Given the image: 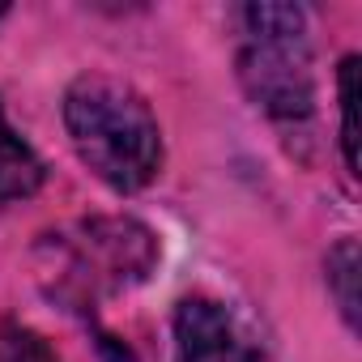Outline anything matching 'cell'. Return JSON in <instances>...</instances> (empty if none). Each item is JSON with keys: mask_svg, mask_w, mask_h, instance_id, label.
I'll return each mask as SVG.
<instances>
[{"mask_svg": "<svg viewBox=\"0 0 362 362\" xmlns=\"http://www.w3.org/2000/svg\"><path fill=\"white\" fill-rule=\"evenodd\" d=\"M337 90H341V153L345 166L358 175V56L341 60Z\"/></svg>", "mask_w": 362, "mask_h": 362, "instance_id": "52a82bcc", "label": "cell"}, {"mask_svg": "<svg viewBox=\"0 0 362 362\" xmlns=\"http://www.w3.org/2000/svg\"><path fill=\"white\" fill-rule=\"evenodd\" d=\"M0 362H60V354L30 324L5 320L0 324Z\"/></svg>", "mask_w": 362, "mask_h": 362, "instance_id": "ba28073f", "label": "cell"}, {"mask_svg": "<svg viewBox=\"0 0 362 362\" xmlns=\"http://www.w3.org/2000/svg\"><path fill=\"white\" fill-rule=\"evenodd\" d=\"M153 264V239L136 222H90L77 239L64 243V269H60V294H73L77 303L119 290L128 281H141Z\"/></svg>", "mask_w": 362, "mask_h": 362, "instance_id": "3957f363", "label": "cell"}, {"mask_svg": "<svg viewBox=\"0 0 362 362\" xmlns=\"http://www.w3.org/2000/svg\"><path fill=\"white\" fill-rule=\"evenodd\" d=\"M328 286L337 294V307L349 328H358V243L341 239L328 252Z\"/></svg>", "mask_w": 362, "mask_h": 362, "instance_id": "8992f818", "label": "cell"}, {"mask_svg": "<svg viewBox=\"0 0 362 362\" xmlns=\"http://www.w3.org/2000/svg\"><path fill=\"white\" fill-rule=\"evenodd\" d=\"M43 184V162L39 153L22 141V132L9 124L5 107H0V205L26 201Z\"/></svg>", "mask_w": 362, "mask_h": 362, "instance_id": "5b68a950", "label": "cell"}, {"mask_svg": "<svg viewBox=\"0 0 362 362\" xmlns=\"http://www.w3.org/2000/svg\"><path fill=\"white\" fill-rule=\"evenodd\" d=\"M175 349L179 362H260V349L243 324L205 294H192L175 311Z\"/></svg>", "mask_w": 362, "mask_h": 362, "instance_id": "277c9868", "label": "cell"}, {"mask_svg": "<svg viewBox=\"0 0 362 362\" xmlns=\"http://www.w3.org/2000/svg\"><path fill=\"white\" fill-rule=\"evenodd\" d=\"M64 128L77 158L115 192H141L162 166V128L149 103L119 77H77L64 94Z\"/></svg>", "mask_w": 362, "mask_h": 362, "instance_id": "6da1fadb", "label": "cell"}, {"mask_svg": "<svg viewBox=\"0 0 362 362\" xmlns=\"http://www.w3.org/2000/svg\"><path fill=\"white\" fill-rule=\"evenodd\" d=\"M5 13H9V9H5V5H0V18H5Z\"/></svg>", "mask_w": 362, "mask_h": 362, "instance_id": "9c48e42d", "label": "cell"}, {"mask_svg": "<svg viewBox=\"0 0 362 362\" xmlns=\"http://www.w3.org/2000/svg\"><path fill=\"white\" fill-rule=\"evenodd\" d=\"M239 18L247 35L239 52L243 90L273 119H307L315 98L307 13L298 5H247Z\"/></svg>", "mask_w": 362, "mask_h": 362, "instance_id": "7a4b0ae2", "label": "cell"}]
</instances>
